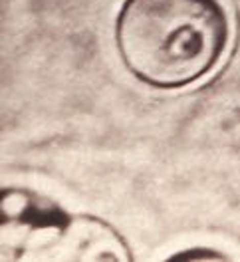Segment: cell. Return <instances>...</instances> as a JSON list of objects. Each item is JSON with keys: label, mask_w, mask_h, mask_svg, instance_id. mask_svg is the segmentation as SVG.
I'll return each mask as SVG.
<instances>
[{"label": "cell", "mask_w": 240, "mask_h": 262, "mask_svg": "<svg viewBox=\"0 0 240 262\" xmlns=\"http://www.w3.org/2000/svg\"><path fill=\"white\" fill-rule=\"evenodd\" d=\"M223 0H123L113 42L129 74L155 90H181L212 74L230 44Z\"/></svg>", "instance_id": "6da1fadb"}]
</instances>
